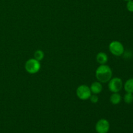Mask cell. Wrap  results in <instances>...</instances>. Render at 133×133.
Segmentation results:
<instances>
[{
    "instance_id": "11",
    "label": "cell",
    "mask_w": 133,
    "mask_h": 133,
    "mask_svg": "<svg viewBox=\"0 0 133 133\" xmlns=\"http://www.w3.org/2000/svg\"><path fill=\"white\" fill-rule=\"evenodd\" d=\"M34 57H35L34 58L37 60L38 61H41L44 57V53L42 50H37L35 51Z\"/></svg>"
},
{
    "instance_id": "12",
    "label": "cell",
    "mask_w": 133,
    "mask_h": 133,
    "mask_svg": "<svg viewBox=\"0 0 133 133\" xmlns=\"http://www.w3.org/2000/svg\"><path fill=\"white\" fill-rule=\"evenodd\" d=\"M123 99H124V101L127 104L132 103L133 102V94L127 92L126 94L124 96Z\"/></svg>"
},
{
    "instance_id": "8",
    "label": "cell",
    "mask_w": 133,
    "mask_h": 133,
    "mask_svg": "<svg viewBox=\"0 0 133 133\" xmlns=\"http://www.w3.org/2000/svg\"><path fill=\"white\" fill-rule=\"evenodd\" d=\"M96 61L101 65L105 64L108 61V56L104 52H100L96 56Z\"/></svg>"
},
{
    "instance_id": "14",
    "label": "cell",
    "mask_w": 133,
    "mask_h": 133,
    "mask_svg": "<svg viewBox=\"0 0 133 133\" xmlns=\"http://www.w3.org/2000/svg\"><path fill=\"white\" fill-rule=\"evenodd\" d=\"M127 9L131 12H133V0L127 1Z\"/></svg>"
},
{
    "instance_id": "10",
    "label": "cell",
    "mask_w": 133,
    "mask_h": 133,
    "mask_svg": "<svg viewBox=\"0 0 133 133\" xmlns=\"http://www.w3.org/2000/svg\"><path fill=\"white\" fill-rule=\"evenodd\" d=\"M124 89L126 92L133 94V78L128 79L124 84Z\"/></svg>"
},
{
    "instance_id": "7",
    "label": "cell",
    "mask_w": 133,
    "mask_h": 133,
    "mask_svg": "<svg viewBox=\"0 0 133 133\" xmlns=\"http://www.w3.org/2000/svg\"><path fill=\"white\" fill-rule=\"evenodd\" d=\"M90 90L92 92V94H99L101 93L103 90V86L101 83L100 82H94L91 84L90 87Z\"/></svg>"
},
{
    "instance_id": "5",
    "label": "cell",
    "mask_w": 133,
    "mask_h": 133,
    "mask_svg": "<svg viewBox=\"0 0 133 133\" xmlns=\"http://www.w3.org/2000/svg\"><path fill=\"white\" fill-rule=\"evenodd\" d=\"M123 88V82L119 77L112 78L109 81V88L112 93L119 92Z\"/></svg>"
},
{
    "instance_id": "3",
    "label": "cell",
    "mask_w": 133,
    "mask_h": 133,
    "mask_svg": "<svg viewBox=\"0 0 133 133\" xmlns=\"http://www.w3.org/2000/svg\"><path fill=\"white\" fill-rule=\"evenodd\" d=\"M77 96L81 100L89 99L90 97L92 94L89 87L85 84L81 85L77 88Z\"/></svg>"
},
{
    "instance_id": "4",
    "label": "cell",
    "mask_w": 133,
    "mask_h": 133,
    "mask_svg": "<svg viewBox=\"0 0 133 133\" xmlns=\"http://www.w3.org/2000/svg\"><path fill=\"white\" fill-rule=\"evenodd\" d=\"M109 48L110 53L115 56H120L124 53V47L119 41L114 40L110 42Z\"/></svg>"
},
{
    "instance_id": "13",
    "label": "cell",
    "mask_w": 133,
    "mask_h": 133,
    "mask_svg": "<svg viewBox=\"0 0 133 133\" xmlns=\"http://www.w3.org/2000/svg\"><path fill=\"white\" fill-rule=\"evenodd\" d=\"M89 99L90 100V101L93 103H96L98 102L99 98L98 96H97V94H92L91 96L90 97Z\"/></svg>"
},
{
    "instance_id": "2",
    "label": "cell",
    "mask_w": 133,
    "mask_h": 133,
    "mask_svg": "<svg viewBox=\"0 0 133 133\" xmlns=\"http://www.w3.org/2000/svg\"><path fill=\"white\" fill-rule=\"evenodd\" d=\"M40 67H41V66H40V61H38L35 58L29 59L25 64V70L29 74H35L38 72Z\"/></svg>"
},
{
    "instance_id": "1",
    "label": "cell",
    "mask_w": 133,
    "mask_h": 133,
    "mask_svg": "<svg viewBox=\"0 0 133 133\" xmlns=\"http://www.w3.org/2000/svg\"><path fill=\"white\" fill-rule=\"evenodd\" d=\"M96 77L97 81L101 83H108L112 77V71L106 64L100 65L96 71Z\"/></svg>"
},
{
    "instance_id": "9",
    "label": "cell",
    "mask_w": 133,
    "mask_h": 133,
    "mask_svg": "<svg viewBox=\"0 0 133 133\" xmlns=\"http://www.w3.org/2000/svg\"><path fill=\"white\" fill-rule=\"evenodd\" d=\"M110 101L113 105H118V104L120 103L121 101H122V96L118 92L112 93V94L110 96Z\"/></svg>"
},
{
    "instance_id": "6",
    "label": "cell",
    "mask_w": 133,
    "mask_h": 133,
    "mask_svg": "<svg viewBox=\"0 0 133 133\" xmlns=\"http://www.w3.org/2000/svg\"><path fill=\"white\" fill-rule=\"evenodd\" d=\"M110 129V123L106 119H101L96 123V131L97 133H107Z\"/></svg>"
},
{
    "instance_id": "15",
    "label": "cell",
    "mask_w": 133,
    "mask_h": 133,
    "mask_svg": "<svg viewBox=\"0 0 133 133\" xmlns=\"http://www.w3.org/2000/svg\"><path fill=\"white\" fill-rule=\"evenodd\" d=\"M124 1H131V0H124Z\"/></svg>"
}]
</instances>
